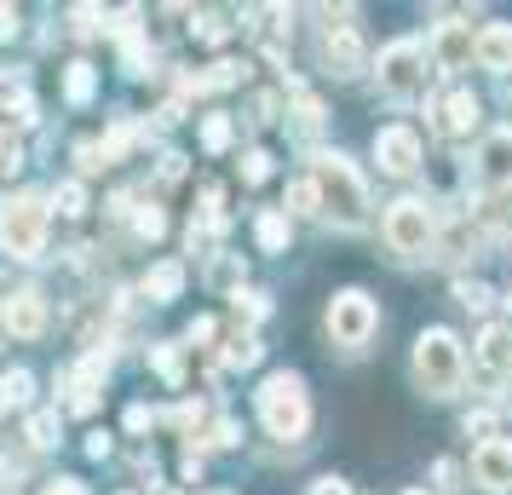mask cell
<instances>
[{"label": "cell", "instance_id": "obj_1", "mask_svg": "<svg viewBox=\"0 0 512 495\" xmlns=\"http://www.w3.org/2000/svg\"><path fill=\"white\" fill-rule=\"evenodd\" d=\"M311 185H317L323 213H334L340 225H357V219L369 213V185H363V173H357L340 150H317V156H311Z\"/></svg>", "mask_w": 512, "mask_h": 495}, {"label": "cell", "instance_id": "obj_2", "mask_svg": "<svg viewBox=\"0 0 512 495\" xmlns=\"http://www.w3.org/2000/svg\"><path fill=\"white\" fill-rule=\"evenodd\" d=\"M254 403H259V421H265L271 438H282V444L305 438V426H311V392H305V380L294 375V369L265 375V386L254 392Z\"/></svg>", "mask_w": 512, "mask_h": 495}, {"label": "cell", "instance_id": "obj_3", "mask_svg": "<svg viewBox=\"0 0 512 495\" xmlns=\"http://www.w3.org/2000/svg\"><path fill=\"white\" fill-rule=\"evenodd\" d=\"M466 380V352L449 329H420L415 340V386L426 398H455Z\"/></svg>", "mask_w": 512, "mask_h": 495}, {"label": "cell", "instance_id": "obj_4", "mask_svg": "<svg viewBox=\"0 0 512 495\" xmlns=\"http://www.w3.org/2000/svg\"><path fill=\"white\" fill-rule=\"evenodd\" d=\"M47 196L41 190H18V196H6L0 202V248L12 254V260H41V248H47Z\"/></svg>", "mask_w": 512, "mask_h": 495}, {"label": "cell", "instance_id": "obj_5", "mask_svg": "<svg viewBox=\"0 0 512 495\" xmlns=\"http://www.w3.org/2000/svg\"><path fill=\"white\" fill-rule=\"evenodd\" d=\"M380 236H386V248H392V254L415 260V254H426V248L438 242V219H432V208H426V202L403 196V202H392V208H386Z\"/></svg>", "mask_w": 512, "mask_h": 495}, {"label": "cell", "instance_id": "obj_6", "mask_svg": "<svg viewBox=\"0 0 512 495\" xmlns=\"http://www.w3.org/2000/svg\"><path fill=\"white\" fill-rule=\"evenodd\" d=\"M374 329H380V311H374V300L363 294V288H340V294L328 300V334H334L346 352L369 346Z\"/></svg>", "mask_w": 512, "mask_h": 495}, {"label": "cell", "instance_id": "obj_7", "mask_svg": "<svg viewBox=\"0 0 512 495\" xmlns=\"http://www.w3.org/2000/svg\"><path fill=\"white\" fill-rule=\"evenodd\" d=\"M380 93H392V98H415L426 93V47L420 41H392V47L380 52Z\"/></svg>", "mask_w": 512, "mask_h": 495}, {"label": "cell", "instance_id": "obj_8", "mask_svg": "<svg viewBox=\"0 0 512 495\" xmlns=\"http://www.w3.org/2000/svg\"><path fill=\"white\" fill-rule=\"evenodd\" d=\"M104 375H110V352H104V346H93V352L81 357L75 369H64V380H58V386L70 392L64 403H70L75 415H93V409H98V392H104Z\"/></svg>", "mask_w": 512, "mask_h": 495}, {"label": "cell", "instance_id": "obj_9", "mask_svg": "<svg viewBox=\"0 0 512 495\" xmlns=\"http://www.w3.org/2000/svg\"><path fill=\"white\" fill-rule=\"evenodd\" d=\"M0 329L12 334V340H35V334H47V300H41L35 288H12V294H0Z\"/></svg>", "mask_w": 512, "mask_h": 495}, {"label": "cell", "instance_id": "obj_10", "mask_svg": "<svg viewBox=\"0 0 512 495\" xmlns=\"http://www.w3.org/2000/svg\"><path fill=\"white\" fill-rule=\"evenodd\" d=\"M363 64H369V52H363L357 24H328L323 29V70L351 81V75H363Z\"/></svg>", "mask_w": 512, "mask_h": 495}, {"label": "cell", "instance_id": "obj_11", "mask_svg": "<svg viewBox=\"0 0 512 495\" xmlns=\"http://www.w3.org/2000/svg\"><path fill=\"white\" fill-rule=\"evenodd\" d=\"M374 162L386 167L392 179H409L420 167V133L415 127H380L374 133Z\"/></svg>", "mask_w": 512, "mask_h": 495}, {"label": "cell", "instance_id": "obj_12", "mask_svg": "<svg viewBox=\"0 0 512 495\" xmlns=\"http://www.w3.org/2000/svg\"><path fill=\"white\" fill-rule=\"evenodd\" d=\"M472 478L484 490H512V438H484L472 449Z\"/></svg>", "mask_w": 512, "mask_h": 495}, {"label": "cell", "instance_id": "obj_13", "mask_svg": "<svg viewBox=\"0 0 512 495\" xmlns=\"http://www.w3.org/2000/svg\"><path fill=\"white\" fill-rule=\"evenodd\" d=\"M472 58L484 64V70L507 75L512 70V24H484L472 35Z\"/></svg>", "mask_w": 512, "mask_h": 495}, {"label": "cell", "instance_id": "obj_14", "mask_svg": "<svg viewBox=\"0 0 512 495\" xmlns=\"http://www.w3.org/2000/svg\"><path fill=\"white\" fill-rule=\"evenodd\" d=\"M432 116H438V127L449 133V139H466V133L478 127V116H484V110H478V98L466 93V87H455V93L443 98V104L432 110Z\"/></svg>", "mask_w": 512, "mask_h": 495}, {"label": "cell", "instance_id": "obj_15", "mask_svg": "<svg viewBox=\"0 0 512 495\" xmlns=\"http://www.w3.org/2000/svg\"><path fill=\"white\" fill-rule=\"evenodd\" d=\"M478 179L484 185H512V133H489L478 150Z\"/></svg>", "mask_w": 512, "mask_h": 495}, {"label": "cell", "instance_id": "obj_16", "mask_svg": "<svg viewBox=\"0 0 512 495\" xmlns=\"http://www.w3.org/2000/svg\"><path fill=\"white\" fill-rule=\"evenodd\" d=\"M139 288H144V300H150V306H167V300H179V294H185V265H179V260L150 265Z\"/></svg>", "mask_w": 512, "mask_h": 495}, {"label": "cell", "instance_id": "obj_17", "mask_svg": "<svg viewBox=\"0 0 512 495\" xmlns=\"http://www.w3.org/2000/svg\"><path fill=\"white\" fill-rule=\"evenodd\" d=\"M432 58H438V70H461L466 58H472V29L466 24H438V35H432Z\"/></svg>", "mask_w": 512, "mask_h": 495}, {"label": "cell", "instance_id": "obj_18", "mask_svg": "<svg viewBox=\"0 0 512 495\" xmlns=\"http://www.w3.org/2000/svg\"><path fill=\"white\" fill-rule=\"evenodd\" d=\"M478 369H484L489 380H501L512 369V329H484V340H478Z\"/></svg>", "mask_w": 512, "mask_h": 495}, {"label": "cell", "instance_id": "obj_19", "mask_svg": "<svg viewBox=\"0 0 512 495\" xmlns=\"http://www.w3.org/2000/svg\"><path fill=\"white\" fill-rule=\"evenodd\" d=\"M288 231H294V225H288V213H282V208H265L254 219V236H259V248H265V254H288Z\"/></svg>", "mask_w": 512, "mask_h": 495}, {"label": "cell", "instance_id": "obj_20", "mask_svg": "<svg viewBox=\"0 0 512 495\" xmlns=\"http://www.w3.org/2000/svg\"><path fill=\"white\" fill-rule=\"evenodd\" d=\"M472 248H478V231H472V219H455V225L443 231V242H438V260L455 265V260H466Z\"/></svg>", "mask_w": 512, "mask_h": 495}, {"label": "cell", "instance_id": "obj_21", "mask_svg": "<svg viewBox=\"0 0 512 495\" xmlns=\"http://www.w3.org/2000/svg\"><path fill=\"white\" fill-rule=\"evenodd\" d=\"M93 93H98V70L87 58H75L70 70H64V98H70V104H87Z\"/></svg>", "mask_w": 512, "mask_h": 495}, {"label": "cell", "instance_id": "obj_22", "mask_svg": "<svg viewBox=\"0 0 512 495\" xmlns=\"http://www.w3.org/2000/svg\"><path fill=\"white\" fill-rule=\"evenodd\" d=\"M219 363H225V369H254L259 363V340L254 334H231V340L219 346Z\"/></svg>", "mask_w": 512, "mask_h": 495}, {"label": "cell", "instance_id": "obj_23", "mask_svg": "<svg viewBox=\"0 0 512 495\" xmlns=\"http://www.w3.org/2000/svg\"><path fill=\"white\" fill-rule=\"evenodd\" d=\"M282 213H288V219H294V213H323L317 185H311V179H294V185H288V202H282Z\"/></svg>", "mask_w": 512, "mask_h": 495}, {"label": "cell", "instance_id": "obj_24", "mask_svg": "<svg viewBox=\"0 0 512 495\" xmlns=\"http://www.w3.org/2000/svg\"><path fill=\"white\" fill-rule=\"evenodd\" d=\"M236 81H242V64H236V58H219L208 75H196L202 93H219V87H236Z\"/></svg>", "mask_w": 512, "mask_h": 495}, {"label": "cell", "instance_id": "obj_25", "mask_svg": "<svg viewBox=\"0 0 512 495\" xmlns=\"http://www.w3.org/2000/svg\"><path fill=\"white\" fill-rule=\"evenodd\" d=\"M29 386H35L29 369H6V375H0V409H6V403H29Z\"/></svg>", "mask_w": 512, "mask_h": 495}, {"label": "cell", "instance_id": "obj_26", "mask_svg": "<svg viewBox=\"0 0 512 495\" xmlns=\"http://www.w3.org/2000/svg\"><path fill=\"white\" fill-rule=\"evenodd\" d=\"M150 363H156V375H162L167 386H179V380H185V363H179V346H150Z\"/></svg>", "mask_w": 512, "mask_h": 495}, {"label": "cell", "instance_id": "obj_27", "mask_svg": "<svg viewBox=\"0 0 512 495\" xmlns=\"http://www.w3.org/2000/svg\"><path fill=\"white\" fill-rule=\"evenodd\" d=\"M208 283L213 288H242V260H236V254H213Z\"/></svg>", "mask_w": 512, "mask_h": 495}, {"label": "cell", "instance_id": "obj_28", "mask_svg": "<svg viewBox=\"0 0 512 495\" xmlns=\"http://www.w3.org/2000/svg\"><path fill=\"white\" fill-rule=\"evenodd\" d=\"M29 444H35V449H52V444H58V415H52V409L29 415Z\"/></svg>", "mask_w": 512, "mask_h": 495}, {"label": "cell", "instance_id": "obj_29", "mask_svg": "<svg viewBox=\"0 0 512 495\" xmlns=\"http://www.w3.org/2000/svg\"><path fill=\"white\" fill-rule=\"evenodd\" d=\"M52 202H58V213H87V190H81V179H64V185L52 190Z\"/></svg>", "mask_w": 512, "mask_h": 495}, {"label": "cell", "instance_id": "obj_30", "mask_svg": "<svg viewBox=\"0 0 512 495\" xmlns=\"http://www.w3.org/2000/svg\"><path fill=\"white\" fill-rule=\"evenodd\" d=\"M455 300H461L466 311H489V300H495V294H489L478 277H461V283H455Z\"/></svg>", "mask_w": 512, "mask_h": 495}, {"label": "cell", "instance_id": "obj_31", "mask_svg": "<svg viewBox=\"0 0 512 495\" xmlns=\"http://www.w3.org/2000/svg\"><path fill=\"white\" fill-rule=\"evenodd\" d=\"M133 231H139L144 242H156V236L167 231V213L162 208H133Z\"/></svg>", "mask_w": 512, "mask_h": 495}, {"label": "cell", "instance_id": "obj_32", "mask_svg": "<svg viewBox=\"0 0 512 495\" xmlns=\"http://www.w3.org/2000/svg\"><path fill=\"white\" fill-rule=\"evenodd\" d=\"M265 294H254V288H236V323H259L265 317Z\"/></svg>", "mask_w": 512, "mask_h": 495}, {"label": "cell", "instance_id": "obj_33", "mask_svg": "<svg viewBox=\"0 0 512 495\" xmlns=\"http://www.w3.org/2000/svg\"><path fill=\"white\" fill-rule=\"evenodd\" d=\"M75 35H98V29H110V12L104 6H75Z\"/></svg>", "mask_w": 512, "mask_h": 495}, {"label": "cell", "instance_id": "obj_34", "mask_svg": "<svg viewBox=\"0 0 512 495\" xmlns=\"http://www.w3.org/2000/svg\"><path fill=\"white\" fill-rule=\"evenodd\" d=\"M265 179H271V156L265 150H248L242 156V185H265Z\"/></svg>", "mask_w": 512, "mask_h": 495}, {"label": "cell", "instance_id": "obj_35", "mask_svg": "<svg viewBox=\"0 0 512 495\" xmlns=\"http://www.w3.org/2000/svg\"><path fill=\"white\" fill-rule=\"evenodd\" d=\"M0 104H18V110L29 104V87H24V75L18 70H0Z\"/></svg>", "mask_w": 512, "mask_h": 495}, {"label": "cell", "instance_id": "obj_36", "mask_svg": "<svg viewBox=\"0 0 512 495\" xmlns=\"http://www.w3.org/2000/svg\"><path fill=\"white\" fill-rule=\"evenodd\" d=\"M202 144H208V150H225V144H231V121L208 116V121H202Z\"/></svg>", "mask_w": 512, "mask_h": 495}, {"label": "cell", "instance_id": "obj_37", "mask_svg": "<svg viewBox=\"0 0 512 495\" xmlns=\"http://www.w3.org/2000/svg\"><path fill=\"white\" fill-rule=\"evenodd\" d=\"M18 167H24V144H18V139H0V179H12Z\"/></svg>", "mask_w": 512, "mask_h": 495}, {"label": "cell", "instance_id": "obj_38", "mask_svg": "<svg viewBox=\"0 0 512 495\" xmlns=\"http://www.w3.org/2000/svg\"><path fill=\"white\" fill-rule=\"evenodd\" d=\"M294 116H300V127L311 133V127H323V104H317L311 93H300V104H294Z\"/></svg>", "mask_w": 512, "mask_h": 495}, {"label": "cell", "instance_id": "obj_39", "mask_svg": "<svg viewBox=\"0 0 512 495\" xmlns=\"http://www.w3.org/2000/svg\"><path fill=\"white\" fill-rule=\"evenodd\" d=\"M311 495H351V484H346V478H334V472H328V478H317V484H311Z\"/></svg>", "mask_w": 512, "mask_h": 495}, {"label": "cell", "instance_id": "obj_40", "mask_svg": "<svg viewBox=\"0 0 512 495\" xmlns=\"http://www.w3.org/2000/svg\"><path fill=\"white\" fill-rule=\"evenodd\" d=\"M75 162H81V173H98V144H75Z\"/></svg>", "mask_w": 512, "mask_h": 495}, {"label": "cell", "instance_id": "obj_41", "mask_svg": "<svg viewBox=\"0 0 512 495\" xmlns=\"http://www.w3.org/2000/svg\"><path fill=\"white\" fill-rule=\"evenodd\" d=\"M41 495H87V484H81V478H58V484H47Z\"/></svg>", "mask_w": 512, "mask_h": 495}, {"label": "cell", "instance_id": "obj_42", "mask_svg": "<svg viewBox=\"0 0 512 495\" xmlns=\"http://www.w3.org/2000/svg\"><path fill=\"white\" fill-rule=\"evenodd\" d=\"M162 179H167V185H173V179H185V156H179V150L162 156Z\"/></svg>", "mask_w": 512, "mask_h": 495}, {"label": "cell", "instance_id": "obj_43", "mask_svg": "<svg viewBox=\"0 0 512 495\" xmlns=\"http://www.w3.org/2000/svg\"><path fill=\"white\" fill-rule=\"evenodd\" d=\"M196 35H202L208 47H219V41H225V24H219V18H202V29H196Z\"/></svg>", "mask_w": 512, "mask_h": 495}, {"label": "cell", "instance_id": "obj_44", "mask_svg": "<svg viewBox=\"0 0 512 495\" xmlns=\"http://www.w3.org/2000/svg\"><path fill=\"white\" fill-rule=\"evenodd\" d=\"M156 421V415H150V409H144V403H133V409H127V432H144V426Z\"/></svg>", "mask_w": 512, "mask_h": 495}, {"label": "cell", "instance_id": "obj_45", "mask_svg": "<svg viewBox=\"0 0 512 495\" xmlns=\"http://www.w3.org/2000/svg\"><path fill=\"white\" fill-rule=\"evenodd\" d=\"M87 455H93V461H104V455H110V438H104V432H93V438H87Z\"/></svg>", "mask_w": 512, "mask_h": 495}, {"label": "cell", "instance_id": "obj_46", "mask_svg": "<svg viewBox=\"0 0 512 495\" xmlns=\"http://www.w3.org/2000/svg\"><path fill=\"white\" fill-rule=\"evenodd\" d=\"M190 340H213V317H196L190 323Z\"/></svg>", "mask_w": 512, "mask_h": 495}, {"label": "cell", "instance_id": "obj_47", "mask_svg": "<svg viewBox=\"0 0 512 495\" xmlns=\"http://www.w3.org/2000/svg\"><path fill=\"white\" fill-rule=\"evenodd\" d=\"M12 29H18V12H12V6H0V41H6Z\"/></svg>", "mask_w": 512, "mask_h": 495}, {"label": "cell", "instance_id": "obj_48", "mask_svg": "<svg viewBox=\"0 0 512 495\" xmlns=\"http://www.w3.org/2000/svg\"><path fill=\"white\" fill-rule=\"evenodd\" d=\"M409 495H426V490H409Z\"/></svg>", "mask_w": 512, "mask_h": 495}]
</instances>
